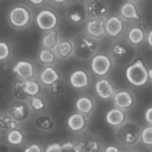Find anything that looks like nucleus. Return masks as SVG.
<instances>
[{"label": "nucleus", "instance_id": "f257e3e1", "mask_svg": "<svg viewBox=\"0 0 152 152\" xmlns=\"http://www.w3.org/2000/svg\"><path fill=\"white\" fill-rule=\"evenodd\" d=\"M73 43L76 56L80 59L88 60L92 57L96 50V41L88 34H80Z\"/></svg>", "mask_w": 152, "mask_h": 152}, {"label": "nucleus", "instance_id": "f03ea898", "mask_svg": "<svg viewBox=\"0 0 152 152\" xmlns=\"http://www.w3.org/2000/svg\"><path fill=\"white\" fill-rule=\"evenodd\" d=\"M128 81L134 86H142L148 82V71L141 59H137L129 65L126 71Z\"/></svg>", "mask_w": 152, "mask_h": 152}, {"label": "nucleus", "instance_id": "7ed1b4c3", "mask_svg": "<svg viewBox=\"0 0 152 152\" xmlns=\"http://www.w3.org/2000/svg\"><path fill=\"white\" fill-rule=\"evenodd\" d=\"M116 134L118 140L126 145L135 144L141 136L139 126L132 122H126L118 127Z\"/></svg>", "mask_w": 152, "mask_h": 152}, {"label": "nucleus", "instance_id": "20e7f679", "mask_svg": "<svg viewBox=\"0 0 152 152\" xmlns=\"http://www.w3.org/2000/svg\"><path fill=\"white\" fill-rule=\"evenodd\" d=\"M112 58L122 65L130 63L134 57V49L132 45L126 42H117L111 48Z\"/></svg>", "mask_w": 152, "mask_h": 152}, {"label": "nucleus", "instance_id": "39448f33", "mask_svg": "<svg viewBox=\"0 0 152 152\" xmlns=\"http://www.w3.org/2000/svg\"><path fill=\"white\" fill-rule=\"evenodd\" d=\"M58 16L53 10L45 9L37 14L36 22L39 28L42 31H52L57 25Z\"/></svg>", "mask_w": 152, "mask_h": 152}, {"label": "nucleus", "instance_id": "423d86ee", "mask_svg": "<svg viewBox=\"0 0 152 152\" xmlns=\"http://www.w3.org/2000/svg\"><path fill=\"white\" fill-rule=\"evenodd\" d=\"M91 69L94 74L99 77L108 74L112 68V61L105 54H96L92 57Z\"/></svg>", "mask_w": 152, "mask_h": 152}, {"label": "nucleus", "instance_id": "0eeeda50", "mask_svg": "<svg viewBox=\"0 0 152 152\" xmlns=\"http://www.w3.org/2000/svg\"><path fill=\"white\" fill-rule=\"evenodd\" d=\"M9 19L13 26L16 28H24L31 22V15L27 7L18 6L12 9L10 12Z\"/></svg>", "mask_w": 152, "mask_h": 152}, {"label": "nucleus", "instance_id": "6e6552de", "mask_svg": "<svg viewBox=\"0 0 152 152\" xmlns=\"http://www.w3.org/2000/svg\"><path fill=\"white\" fill-rule=\"evenodd\" d=\"M67 17L70 22L74 24H80L85 22L88 16L86 5L82 2H74L67 9Z\"/></svg>", "mask_w": 152, "mask_h": 152}, {"label": "nucleus", "instance_id": "1a4fd4ad", "mask_svg": "<svg viewBox=\"0 0 152 152\" xmlns=\"http://www.w3.org/2000/svg\"><path fill=\"white\" fill-rule=\"evenodd\" d=\"M95 91L102 99H111L115 94V88L108 79H100L95 84Z\"/></svg>", "mask_w": 152, "mask_h": 152}, {"label": "nucleus", "instance_id": "9d476101", "mask_svg": "<svg viewBox=\"0 0 152 152\" xmlns=\"http://www.w3.org/2000/svg\"><path fill=\"white\" fill-rule=\"evenodd\" d=\"M88 16L91 19L102 18L108 13V6L100 0H92L86 4Z\"/></svg>", "mask_w": 152, "mask_h": 152}, {"label": "nucleus", "instance_id": "9b49d317", "mask_svg": "<svg viewBox=\"0 0 152 152\" xmlns=\"http://www.w3.org/2000/svg\"><path fill=\"white\" fill-rule=\"evenodd\" d=\"M86 31L93 38H100L106 33L105 21L103 18L91 19L86 24Z\"/></svg>", "mask_w": 152, "mask_h": 152}, {"label": "nucleus", "instance_id": "f8f14e48", "mask_svg": "<svg viewBox=\"0 0 152 152\" xmlns=\"http://www.w3.org/2000/svg\"><path fill=\"white\" fill-rule=\"evenodd\" d=\"M69 83L74 88H85L89 85L88 75L83 70H77L70 76Z\"/></svg>", "mask_w": 152, "mask_h": 152}, {"label": "nucleus", "instance_id": "ddd939ff", "mask_svg": "<svg viewBox=\"0 0 152 152\" xmlns=\"http://www.w3.org/2000/svg\"><path fill=\"white\" fill-rule=\"evenodd\" d=\"M123 30V22L117 16H112L105 21V32L111 37H118Z\"/></svg>", "mask_w": 152, "mask_h": 152}, {"label": "nucleus", "instance_id": "4468645a", "mask_svg": "<svg viewBox=\"0 0 152 152\" xmlns=\"http://www.w3.org/2000/svg\"><path fill=\"white\" fill-rule=\"evenodd\" d=\"M13 73L23 80H29L34 74V67L28 61H19L13 68Z\"/></svg>", "mask_w": 152, "mask_h": 152}, {"label": "nucleus", "instance_id": "2eb2a0df", "mask_svg": "<svg viewBox=\"0 0 152 152\" xmlns=\"http://www.w3.org/2000/svg\"><path fill=\"white\" fill-rule=\"evenodd\" d=\"M114 102L119 109H128L133 105L134 98L129 91H120L114 94Z\"/></svg>", "mask_w": 152, "mask_h": 152}, {"label": "nucleus", "instance_id": "dca6fc26", "mask_svg": "<svg viewBox=\"0 0 152 152\" xmlns=\"http://www.w3.org/2000/svg\"><path fill=\"white\" fill-rule=\"evenodd\" d=\"M126 114L119 108H113L108 111L105 116V120L109 126L120 127L126 123Z\"/></svg>", "mask_w": 152, "mask_h": 152}, {"label": "nucleus", "instance_id": "f3484780", "mask_svg": "<svg viewBox=\"0 0 152 152\" xmlns=\"http://www.w3.org/2000/svg\"><path fill=\"white\" fill-rule=\"evenodd\" d=\"M60 75L54 68L48 66L44 68L40 75V80L42 83L46 86H52L53 84L59 82Z\"/></svg>", "mask_w": 152, "mask_h": 152}, {"label": "nucleus", "instance_id": "a211bd4d", "mask_svg": "<svg viewBox=\"0 0 152 152\" xmlns=\"http://www.w3.org/2000/svg\"><path fill=\"white\" fill-rule=\"evenodd\" d=\"M68 126L71 131L74 132H81L86 126V120L83 114L80 113L73 114L68 117Z\"/></svg>", "mask_w": 152, "mask_h": 152}, {"label": "nucleus", "instance_id": "6ab92c4d", "mask_svg": "<svg viewBox=\"0 0 152 152\" xmlns=\"http://www.w3.org/2000/svg\"><path fill=\"white\" fill-rule=\"evenodd\" d=\"M31 114V107L27 102H20L13 107L12 116L16 120H25Z\"/></svg>", "mask_w": 152, "mask_h": 152}, {"label": "nucleus", "instance_id": "aec40b11", "mask_svg": "<svg viewBox=\"0 0 152 152\" xmlns=\"http://www.w3.org/2000/svg\"><path fill=\"white\" fill-rule=\"evenodd\" d=\"M56 53L62 59H66L73 54L74 47L73 42L68 39H63L59 42L55 48Z\"/></svg>", "mask_w": 152, "mask_h": 152}, {"label": "nucleus", "instance_id": "412c9836", "mask_svg": "<svg viewBox=\"0 0 152 152\" xmlns=\"http://www.w3.org/2000/svg\"><path fill=\"white\" fill-rule=\"evenodd\" d=\"M120 14L124 19L129 20H139L140 16L138 12L137 7L134 3L126 2L120 8Z\"/></svg>", "mask_w": 152, "mask_h": 152}, {"label": "nucleus", "instance_id": "4be33fe9", "mask_svg": "<svg viewBox=\"0 0 152 152\" xmlns=\"http://www.w3.org/2000/svg\"><path fill=\"white\" fill-rule=\"evenodd\" d=\"M94 108L93 100L88 96H82L76 102V108L82 114H89Z\"/></svg>", "mask_w": 152, "mask_h": 152}, {"label": "nucleus", "instance_id": "5701e85b", "mask_svg": "<svg viewBox=\"0 0 152 152\" xmlns=\"http://www.w3.org/2000/svg\"><path fill=\"white\" fill-rule=\"evenodd\" d=\"M59 36H58L57 31L52 30L49 31L48 34H46L42 39L43 47L45 49H52L55 48L57 44L59 43Z\"/></svg>", "mask_w": 152, "mask_h": 152}, {"label": "nucleus", "instance_id": "b1692460", "mask_svg": "<svg viewBox=\"0 0 152 152\" xmlns=\"http://www.w3.org/2000/svg\"><path fill=\"white\" fill-rule=\"evenodd\" d=\"M34 125L38 129L42 131H50L54 127V122L50 116L39 115L34 120Z\"/></svg>", "mask_w": 152, "mask_h": 152}, {"label": "nucleus", "instance_id": "393cba45", "mask_svg": "<svg viewBox=\"0 0 152 152\" xmlns=\"http://www.w3.org/2000/svg\"><path fill=\"white\" fill-rule=\"evenodd\" d=\"M23 89L28 96H36L41 91V86L37 80H26L23 82Z\"/></svg>", "mask_w": 152, "mask_h": 152}, {"label": "nucleus", "instance_id": "a878e982", "mask_svg": "<svg viewBox=\"0 0 152 152\" xmlns=\"http://www.w3.org/2000/svg\"><path fill=\"white\" fill-rule=\"evenodd\" d=\"M144 32L140 28H132L129 31V34H128V39L131 44L134 45H137L140 44L144 39Z\"/></svg>", "mask_w": 152, "mask_h": 152}, {"label": "nucleus", "instance_id": "bb28decb", "mask_svg": "<svg viewBox=\"0 0 152 152\" xmlns=\"http://www.w3.org/2000/svg\"><path fill=\"white\" fill-rule=\"evenodd\" d=\"M39 59L44 64H52L56 61V55L49 49H43L39 52Z\"/></svg>", "mask_w": 152, "mask_h": 152}, {"label": "nucleus", "instance_id": "cd10ccee", "mask_svg": "<svg viewBox=\"0 0 152 152\" xmlns=\"http://www.w3.org/2000/svg\"><path fill=\"white\" fill-rule=\"evenodd\" d=\"M7 140L12 145H18L22 143L24 140V136L20 131L13 130L9 132L7 135Z\"/></svg>", "mask_w": 152, "mask_h": 152}, {"label": "nucleus", "instance_id": "c85d7f7f", "mask_svg": "<svg viewBox=\"0 0 152 152\" xmlns=\"http://www.w3.org/2000/svg\"><path fill=\"white\" fill-rule=\"evenodd\" d=\"M30 105L34 110L37 111H42L44 109L46 106V103L45 99L42 97L36 96L31 98L30 100Z\"/></svg>", "mask_w": 152, "mask_h": 152}, {"label": "nucleus", "instance_id": "c756f323", "mask_svg": "<svg viewBox=\"0 0 152 152\" xmlns=\"http://www.w3.org/2000/svg\"><path fill=\"white\" fill-rule=\"evenodd\" d=\"M140 137L145 145H152V126L145 128L141 132Z\"/></svg>", "mask_w": 152, "mask_h": 152}, {"label": "nucleus", "instance_id": "7c9ffc66", "mask_svg": "<svg viewBox=\"0 0 152 152\" xmlns=\"http://www.w3.org/2000/svg\"><path fill=\"white\" fill-rule=\"evenodd\" d=\"M61 152H80V148L73 142H67L62 145Z\"/></svg>", "mask_w": 152, "mask_h": 152}, {"label": "nucleus", "instance_id": "2f4dec72", "mask_svg": "<svg viewBox=\"0 0 152 152\" xmlns=\"http://www.w3.org/2000/svg\"><path fill=\"white\" fill-rule=\"evenodd\" d=\"M10 53V48L5 42H0V60L7 58Z\"/></svg>", "mask_w": 152, "mask_h": 152}, {"label": "nucleus", "instance_id": "473e14b6", "mask_svg": "<svg viewBox=\"0 0 152 152\" xmlns=\"http://www.w3.org/2000/svg\"><path fill=\"white\" fill-rule=\"evenodd\" d=\"M14 88L16 91V92H17L18 98L19 99H23L27 97L28 95L25 93L23 89V82H18V83H16Z\"/></svg>", "mask_w": 152, "mask_h": 152}, {"label": "nucleus", "instance_id": "72a5a7b5", "mask_svg": "<svg viewBox=\"0 0 152 152\" xmlns=\"http://www.w3.org/2000/svg\"><path fill=\"white\" fill-rule=\"evenodd\" d=\"M61 148H62V145L57 142H54L48 145L45 152H61Z\"/></svg>", "mask_w": 152, "mask_h": 152}, {"label": "nucleus", "instance_id": "f704fd0d", "mask_svg": "<svg viewBox=\"0 0 152 152\" xmlns=\"http://www.w3.org/2000/svg\"><path fill=\"white\" fill-rule=\"evenodd\" d=\"M24 152H42V149L38 144H31L27 147Z\"/></svg>", "mask_w": 152, "mask_h": 152}, {"label": "nucleus", "instance_id": "c9c22d12", "mask_svg": "<svg viewBox=\"0 0 152 152\" xmlns=\"http://www.w3.org/2000/svg\"><path fill=\"white\" fill-rule=\"evenodd\" d=\"M62 91H63V88H62V86L59 83V82H57L51 86V91L54 94H59L62 93Z\"/></svg>", "mask_w": 152, "mask_h": 152}, {"label": "nucleus", "instance_id": "e433bc0d", "mask_svg": "<svg viewBox=\"0 0 152 152\" xmlns=\"http://www.w3.org/2000/svg\"><path fill=\"white\" fill-rule=\"evenodd\" d=\"M145 118L147 123L152 125V107L147 109L145 114Z\"/></svg>", "mask_w": 152, "mask_h": 152}, {"label": "nucleus", "instance_id": "4c0bfd02", "mask_svg": "<svg viewBox=\"0 0 152 152\" xmlns=\"http://www.w3.org/2000/svg\"><path fill=\"white\" fill-rule=\"evenodd\" d=\"M105 152H120L118 148L114 145H109L105 149Z\"/></svg>", "mask_w": 152, "mask_h": 152}, {"label": "nucleus", "instance_id": "58836bf2", "mask_svg": "<svg viewBox=\"0 0 152 152\" xmlns=\"http://www.w3.org/2000/svg\"><path fill=\"white\" fill-rule=\"evenodd\" d=\"M48 1L54 4H59V5H61V4H65L68 0H48Z\"/></svg>", "mask_w": 152, "mask_h": 152}, {"label": "nucleus", "instance_id": "ea45409f", "mask_svg": "<svg viewBox=\"0 0 152 152\" xmlns=\"http://www.w3.org/2000/svg\"><path fill=\"white\" fill-rule=\"evenodd\" d=\"M29 1L34 5H40L42 3H44L45 0H29Z\"/></svg>", "mask_w": 152, "mask_h": 152}, {"label": "nucleus", "instance_id": "a19ab883", "mask_svg": "<svg viewBox=\"0 0 152 152\" xmlns=\"http://www.w3.org/2000/svg\"><path fill=\"white\" fill-rule=\"evenodd\" d=\"M148 43L151 47H152V31H150L148 35Z\"/></svg>", "mask_w": 152, "mask_h": 152}, {"label": "nucleus", "instance_id": "79ce46f5", "mask_svg": "<svg viewBox=\"0 0 152 152\" xmlns=\"http://www.w3.org/2000/svg\"><path fill=\"white\" fill-rule=\"evenodd\" d=\"M148 77L151 79V81H152V68H151V69H150L149 71H148Z\"/></svg>", "mask_w": 152, "mask_h": 152}, {"label": "nucleus", "instance_id": "37998d69", "mask_svg": "<svg viewBox=\"0 0 152 152\" xmlns=\"http://www.w3.org/2000/svg\"><path fill=\"white\" fill-rule=\"evenodd\" d=\"M130 1H137V0H130Z\"/></svg>", "mask_w": 152, "mask_h": 152}, {"label": "nucleus", "instance_id": "c03bdc74", "mask_svg": "<svg viewBox=\"0 0 152 152\" xmlns=\"http://www.w3.org/2000/svg\"><path fill=\"white\" fill-rule=\"evenodd\" d=\"M127 152H134V151H127Z\"/></svg>", "mask_w": 152, "mask_h": 152}]
</instances>
